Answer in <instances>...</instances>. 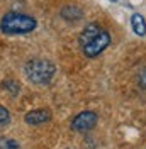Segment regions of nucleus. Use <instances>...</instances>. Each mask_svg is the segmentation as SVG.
<instances>
[{"label": "nucleus", "instance_id": "nucleus-1", "mask_svg": "<svg viewBox=\"0 0 146 149\" xmlns=\"http://www.w3.org/2000/svg\"><path fill=\"white\" fill-rule=\"evenodd\" d=\"M37 20L32 15L20 12H7L0 19V31L5 36H22L36 31Z\"/></svg>", "mask_w": 146, "mask_h": 149}, {"label": "nucleus", "instance_id": "nucleus-7", "mask_svg": "<svg viewBox=\"0 0 146 149\" xmlns=\"http://www.w3.org/2000/svg\"><path fill=\"white\" fill-rule=\"evenodd\" d=\"M60 15L66 22H78L83 17V10L78 5H65L61 9V12H60Z\"/></svg>", "mask_w": 146, "mask_h": 149}, {"label": "nucleus", "instance_id": "nucleus-9", "mask_svg": "<svg viewBox=\"0 0 146 149\" xmlns=\"http://www.w3.org/2000/svg\"><path fill=\"white\" fill-rule=\"evenodd\" d=\"M2 88H4V90H7L10 95H17L20 85H19L15 80H10V78H9V80H4V81H2Z\"/></svg>", "mask_w": 146, "mask_h": 149}, {"label": "nucleus", "instance_id": "nucleus-13", "mask_svg": "<svg viewBox=\"0 0 146 149\" xmlns=\"http://www.w3.org/2000/svg\"><path fill=\"white\" fill-rule=\"evenodd\" d=\"M112 2H117V0H112Z\"/></svg>", "mask_w": 146, "mask_h": 149}, {"label": "nucleus", "instance_id": "nucleus-2", "mask_svg": "<svg viewBox=\"0 0 146 149\" xmlns=\"http://www.w3.org/2000/svg\"><path fill=\"white\" fill-rule=\"evenodd\" d=\"M24 74L32 85H48L56 74V66L49 59L34 58L24 65Z\"/></svg>", "mask_w": 146, "mask_h": 149}, {"label": "nucleus", "instance_id": "nucleus-8", "mask_svg": "<svg viewBox=\"0 0 146 149\" xmlns=\"http://www.w3.org/2000/svg\"><path fill=\"white\" fill-rule=\"evenodd\" d=\"M131 29L136 36L139 37L146 36V20L141 14H133L131 15Z\"/></svg>", "mask_w": 146, "mask_h": 149}, {"label": "nucleus", "instance_id": "nucleus-12", "mask_svg": "<svg viewBox=\"0 0 146 149\" xmlns=\"http://www.w3.org/2000/svg\"><path fill=\"white\" fill-rule=\"evenodd\" d=\"M136 81L143 90H146V68H141L136 73Z\"/></svg>", "mask_w": 146, "mask_h": 149}, {"label": "nucleus", "instance_id": "nucleus-5", "mask_svg": "<svg viewBox=\"0 0 146 149\" xmlns=\"http://www.w3.org/2000/svg\"><path fill=\"white\" fill-rule=\"evenodd\" d=\"M51 120V112L48 109H34L24 115V122L27 125H43Z\"/></svg>", "mask_w": 146, "mask_h": 149}, {"label": "nucleus", "instance_id": "nucleus-3", "mask_svg": "<svg viewBox=\"0 0 146 149\" xmlns=\"http://www.w3.org/2000/svg\"><path fill=\"white\" fill-rule=\"evenodd\" d=\"M110 42H112L110 34L107 32V31L102 29L100 32H99V36L95 37V39H92L87 46L82 47V51H83V54L87 56V58H97V56L102 54V53L110 46Z\"/></svg>", "mask_w": 146, "mask_h": 149}, {"label": "nucleus", "instance_id": "nucleus-6", "mask_svg": "<svg viewBox=\"0 0 146 149\" xmlns=\"http://www.w3.org/2000/svg\"><path fill=\"white\" fill-rule=\"evenodd\" d=\"M102 31V27L97 24V22H92V24H87L85 27L82 29V32H80V36H78V44L80 47L87 46L88 42H90L92 39H95V37L99 36V32Z\"/></svg>", "mask_w": 146, "mask_h": 149}, {"label": "nucleus", "instance_id": "nucleus-10", "mask_svg": "<svg viewBox=\"0 0 146 149\" xmlns=\"http://www.w3.org/2000/svg\"><path fill=\"white\" fill-rule=\"evenodd\" d=\"M0 149H20L19 142L10 137H0Z\"/></svg>", "mask_w": 146, "mask_h": 149}, {"label": "nucleus", "instance_id": "nucleus-4", "mask_svg": "<svg viewBox=\"0 0 146 149\" xmlns=\"http://www.w3.org/2000/svg\"><path fill=\"white\" fill-rule=\"evenodd\" d=\"M99 122V115L93 110H83L78 115H75L72 120V129L75 132H88L92 130Z\"/></svg>", "mask_w": 146, "mask_h": 149}, {"label": "nucleus", "instance_id": "nucleus-11", "mask_svg": "<svg viewBox=\"0 0 146 149\" xmlns=\"http://www.w3.org/2000/svg\"><path fill=\"white\" fill-rule=\"evenodd\" d=\"M9 122H10V112L4 105H0V129L9 125Z\"/></svg>", "mask_w": 146, "mask_h": 149}]
</instances>
